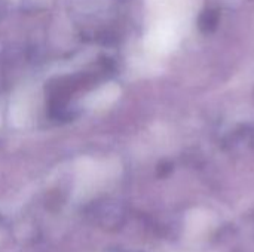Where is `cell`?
Here are the masks:
<instances>
[{
	"mask_svg": "<svg viewBox=\"0 0 254 252\" xmlns=\"http://www.w3.org/2000/svg\"><path fill=\"white\" fill-rule=\"evenodd\" d=\"M119 91L116 86L113 85H109L103 89H100L98 92L94 94L92 97V102H91V107H101V105H106L109 104L110 101H113L116 97H118Z\"/></svg>",
	"mask_w": 254,
	"mask_h": 252,
	"instance_id": "cell-3",
	"label": "cell"
},
{
	"mask_svg": "<svg viewBox=\"0 0 254 252\" xmlns=\"http://www.w3.org/2000/svg\"><path fill=\"white\" fill-rule=\"evenodd\" d=\"M177 24L174 19H158L146 36V48L155 53H167L177 43Z\"/></svg>",
	"mask_w": 254,
	"mask_h": 252,
	"instance_id": "cell-1",
	"label": "cell"
},
{
	"mask_svg": "<svg viewBox=\"0 0 254 252\" xmlns=\"http://www.w3.org/2000/svg\"><path fill=\"white\" fill-rule=\"evenodd\" d=\"M179 3H180V0H147L149 7L155 13L161 15L159 19H174L170 13Z\"/></svg>",
	"mask_w": 254,
	"mask_h": 252,
	"instance_id": "cell-2",
	"label": "cell"
}]
</instances>
